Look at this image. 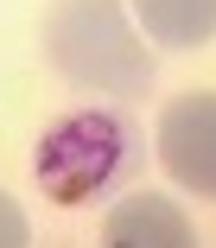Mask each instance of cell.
Wrapping results in <instances>:
<instances>
[{
  "label": "cell",
  "mask_w": 216,
  "mask_h": 248,
  "mask_svg": "<svg viewBox=\"0 0 216 248\" xmlns=\"http://www.w3.org/2000/svg\"><path fill=\"white\" fill-rule=\"evenodd\" d=\"M45 64L70 89L140 102L153 89V51L121 0H58L45 13Z\"/></svg>",
  "instance_id": "6da1fadb"
},
{
  "label": "cell",
  "mask_w": 216,
  "mask_h": 248,
  "mask_svg": "<svg viewBox=\"0 0 216 248\" xmlns=\"http://www.w3.org/2000/svg\"><path fill=\"white\" fill-rule=\"evenodd\" d=\"M38 185L51 204H64V210H83L95 204V197L108 191H121L140 166V134L121 108H77L64 121H51L45 140H38Z\"/></svg>",
  "instance_id": "7a4b0ae2"
},
{
  "label": "cell",
  "mask_w": 216,
  "mask_h": 248,
  "mask_svg": "<svg viewBox=\"0 0 216 248\" xmlns=\"http://www.w3.org/2000/svg\"><path fill=\"white\" fill-rule=\"evenodd\" d=\"M159 166L185 191L216 197V89H185L159 115Z\"/></svg>",
  "instance_id": "3957f363"
},
{
  "label": "cell",
  "mask_w": 216,
  "mask_h": 248,
  "mask_svg": "<svg viewBox=\"0 0 216 248\" xmlns=\"http://www.w3.org/2000/svg\"><path fill=\"white\" fill-rule=\"evenodd\" d=\"M102 248H197L191 217L159 191H134L121 197L102 223Z\"/></svg>",
  "instance_id": "277c9868"
},
{
  "label": "cell",
  "mask_w": 216,
  "mask_h": 248,
  "mask_svg": "<svg viewBox=\"0 0 216 248\" xmlns=\"http://www.w3.org/2000/svg\"><path fill=\"white\" fill-rule=\"evenodd\" d=\"M134 26L166 51H197L216 38V0H134Z\"/></svg>",
  "instance_id": "5b68a950"
},
{
  "label": "cell",
  "mask_w": 216,
  "mask_h": 248,
  "mask_svg": "<svg viewBox=\"0 0 216 248\" xmlns=\"http://www.w3.org/2000/svg\"><path fill=\"white\" fill-rule=\"evenodd\" d=\"M0 248H32V223L13 191H0Z\"/></svg>",
  "instance_id": "8992f818"
}]
</instances>
